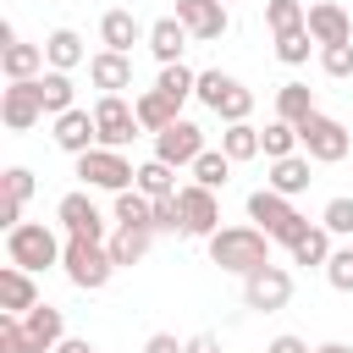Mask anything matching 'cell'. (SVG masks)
I'll list each match as a JSON object with an SVG mask.
<instances>
[{
  "instance_id": "13",
  "label": "cell",
  "mask_w": 353,
  "mask_h": 353,
  "mask_svg": "<svg viewBox=\"0 0 353 353\" xmlns=\"http://www.w3.org/2000/svg\"><path fill=\"white\" fill-rule=\"evenodd\" d=\"M55 221L66 226V237H105V215H99V204L88 199V193H66L61 204H55Z\"/></svg>"
},
{
  "instance_id": "47",
  "label": "cell",
  "mask_w": 353,
  "mask_h": 353,
  "mask_svg": "<svg viewBox=\"0 0 353 353\" xmlns=\"http://www.w3.org/2000/svg\"><path fill=\"white\" fill-rule=\"evenodd\" d=\"M188 353H221V336L199 331V336H188Z\"/></svg>"
},
{
  "instance_id": "28",
  "label": "cell",
  "mask_w": 353,
  "mask_h": 353,
  "mask_svg": "<svg viewBox=\"0 0 353 353\" xmlns=\"http://www.w3.org/2000/svg\"><path fill=\"white\" fill-rule=\"evenodd\" d=\"M232 165H237V160H232L226 149H204V154H199V160H193L188 171H193V182H204V188H226Z\"/></svg>"
},
{
  "instance_id": "3",
  "label": "cell",
  "mask_w": 353,
  "mask_h": 353,
  "mask_svg": "<svg viewBox=\"0 0 353 353\" xmlns=\"http://www.w3.org/2000/svg\"><path fill=\"white\" fill-rule=\"evenodd\" d=\"M61 254H66V243L44 221H22V226L6 232V259L22 265V270H50V265H61Z\"/></svg>"
},
{
  "instance_id": "42",
  "label": "cell",
  "mask_w": 353,
  "mask_h": 353,
  "mask_svg": "<svg viewBox=\"0 0 353 353\" xmlns=\"http://www.w3.org/2000/svg\"><path fill=\"white\" fill-rule=\"evenodd\" d=\"M325 281H331L336 292H353V248H331V259H325Z\"/></svg>"
},
{
  "instance_id": "1",
  "label": "cell",
  "mask_w": 353,
  "mask_h": 353,
  "mask_svg": "<svg viewBox=\"0 0 353 353\" xmlns=\"http://www.w3.org/2000/svg\"><path fill=\"white\" fill-rule=\"evenodd\" d=\"M210 259L221 270H232V276H248V270L270 265V232H259V226H221L210 237Z\"/></svg>"
},
{
  "instance_id": "34",
  "label": "cell",
  "mask_w": 353,
  "mask_h": 353,
  "mask_svg": "<svg viewBox=\"0 0 353 353\" xmlns=\"http://www.w3.org/2000/svg\"><path fill=\"white\" fill-rule=\"evenodd\" d=\"M193 83H199V72H188L182 61H171V66H160V83H154V88L171 94L176 105H188V99H193Z\"/></svg>"
},
{
  "instance_id": "4",
  "label": "cell",
  "mask_w": 353,
  "mask_h": 353,
  "mask_svg": "<svg viewBox=\"0 0 353 353\" xmlns=\"http://www.w3.org/2000/svg\"><path fill=\"white\" fill-rule=\"evenodd\" d=\"M61 265H66V281H72V287H83V292H99V287L116 276L110 248H105V243H94V237H66Z\"/></svg>"
},
{
  "instance_id": "35",
  "label": "cell",
  "mask_w": 353,
  "mask_h": 353,
  "mask_svg": "<svg viewBox=\"0 0 353 353\" xmlns=\"http://www.w3.org/2000/svg\"><path fill=\"white\" fill-rule=\"evenodd\" d=\"M248 110H254V94L232 77V83H226V94H221V105H215V116H221V121H248Z\"/></svg>"
},
{
  "instance_id": "32",
  "label": "cell",
  "mask_w": 353,
  "mask_h": 353,
  "mask_svg": "<svg viewBox=\"0 0 353 353\" xmlns=\"http://www.w3.org/2000/svg\"><path fill=\"white\" fill-rule=\"evenodd\" d=\"M221 149H226L232 160H254V154H265V149H259V127H248V121H226Z\"/></svg>"
},
{
  "instance_id": "10",
  "label": "cell",
  "mask_w": 353,
  "mask_h": 353,
  "mask_svg": "<svg viewBox=\"0 0 353 353\" xmlns=\"http://www.w3.org/2000/svg\"><path fill=\"white\" fill-rule=\"evenodd\" d=\"M0 116L11 132H28L39 116H44V99H39V77H22V83H6L0 94Z\"/></svg>"
},
{
  "instance_id": "21",
  "label": "cell",
  "mask_w": 353,
  "mask_h": 353,
  "mask_svg": "<svg viewBox=\"0 0 353 353\" xmlns=\"http://www.w3.org/2000/svg\"><path fill=\"white\" fill-rule=\"evenodd\" d=\"M132 110H138V127H143V132H165V127L182 116V105H176L171 94H160V88H143V94L132 99Z\"/></svg>"
},
{
  "instance_id": "16",
  "label": "cell",
  "mask_w": 353,
  "mask_h": 353,
  "mask_svg": "<svg viewBox=\"0 0 353 353\" xmlns=\"http://www.w3.org/2000/svg\"><path fill=\"white\" fill-rule=\"evenodd\" d=\"M33 303H39L33 270H22V265H6V270H0V314H28Z\"/></svg>"
},
{
  "instance_id": "27",
  "label": "cell",
  "mask_w": 353,
  "mask_h": 353,
  "mask_svg": "<svg viewBox=\"0 0 353 353\" xmlns=\"http://www.w3.org/2000/svg\"><path fill=\"white\" fill-rule=\"evenodd\" d=\"M39 99H44V116H61V110H72V77L66 72H39Z\"/></svg>"
},
{
  "instance_id": "36",
  "label": "cell",
  "mask_w": 353,
  "mask_h": 353,
  "mask_svg": "<svg viewBox=\"0 0 353 353\" xmlns=\"http://www.w3.org/2000/svg\"><path fill=\"white\" fill-rule=\"evenodd\" d=\"M303 6L298 0H265V22H270V33H292V28H303Z\"/></svg>"
},
{
  "instance_id": "20",
  "label": "cell",
  "mask_w": 353,
  "mask_h": 353,
  "mask_svg": "<svg viewBox=\"0 0 353 353\" xmlns=\"http://www.w3.org/2000/svg\"><path fill=\"white\" fill-rule=\"evenodd\" d=\"M99 39H105V50H121V55H127L138 39H149V28H143L132 11H121V6H116V11H105V17H99Z\"/></svg>"
},
{
  "instance_id": "23",
  "label": "cell",
  "mask_w": 353,
  "mask_h": 353,
  "mask_svg": "<svg viewBox=\"0 0 353 353\" xmlns=\"http://www.w3.org/2000/svg\"><path fill=\"white\" fill-rule=\"evenodd\" d=\"M309 182H314V176H309V154H287V160H270V182H265V188H276V193L298 199Z\"/></svg>"
},
{
  "instance_id": "17",
  "label": "cell",
  "mask_w": 353,
  "mask_h": 353,
  "mask_svg": "<svg viewBox=\"0 0 353 353\" xmlns=\"http://www.w3.org/2000/svg\"><path fill=\"white\" fill-rule=\"evenodd\" d=\"M188 28H182V17H160V22H149V50H154V61L160 66H171V61H182V50H188Z\"/></svg>"
},
{
  "instance_id": "15",
  "label": "cell",
  "mask_w": 353,
  "mask_h": 353,
  "mask_svg": "<svg viewBox=\"0 0 353 353\" xmlns=\"http://www.w3.org/2000/svg\"><path fill=\"white\" fill-rule=\"evenodd\" d=\"M303 28L314 33V44H347L353 39V22H347V11L336 0H314L309 17H303Z\"/></svg>"
},
{
  "instance_id": "8",
  "label": "cell",
  "mask_w": 353,
  "mask_h": 353,
  "mask_svg": "<svg viewBox=\"0 0 353 353\" xmlns=\"http://www.w3.org/2000/svg\"><path fill=\"white\" fill-rule=\"evenodd\" d=\"M243 298H248V309L276 314V309H287V298H292V276H287L281 265H259V270L243 276Z\"/></svg>"
},
{
  "instance_id": "12",
  "label": "cell",
  "mask_w": 353,
  "mask_h": 353,
  "mask_svg": "<svg viewBox=\"0 0 353 353\" xmlns=\"http://www.w3.org/2000/svg\"><path fill=\"white\" fill-rule=\"evenodd\" d=\"M50 138H55V149H66L72 160H77V154H88V149L99 143L94 110H77V105H72V110H61V116H55V132H50Z\"/></svg>"
},
{
  "instance_id": "14",
  "label": "cell",
  "mask_w": 353,
  "mask_h": 353,
  "mask_svg": "<svg viewBox=\"0 0 353 353\" xmlns=\"http://www.w3.org/2000/svg\"><path fill=\"white\" fill-rule=\"evenodd\" d=\"M176 17H182V28H188L199 44H210V39H221V33L232 28V17H226L221 0H176Z\"/></svg>"
},
{
  "instance_id": "45",
  "label": "cell",
  "mask_w": 353,
  "mask_h": 353,
  "mask_svg": "<svg viewBox=\"0 0 353 353\" xmlns=\"http://www.w3.org/2000/svg\"><path fill=\"white\" fill-rule=\"evenodd\" d=\"M143 353H188V342H176L171 331H154V336L143 342Z\"/></svg>"
},
{
  "instance_id": "40",
  "label": "cell",
  "mask_w": 353,
  "mask_h": 353,
  "mask_svg": "<svg viewBox=\"0 0 353 353\" xmlns=\"http://www.w3.org/2000/svg\"><path fill=\"white\" fill-rule=\"evenodd\" d=\"M320 226L331 232V237H353V199L342 193V199H331L325 204V215H320Z\"/></svg>"
},
{
  "instance_id": "22",
  "label": "cell",
  "mask_w": 353,
  "mask_h": 353,
  "mask_svg": "<svg viewBox=\"0 0 353 353\" xmlns=\"http://www.w3.org/2000/svg\"><path fill=\"white\" fill-rule=\"evenodd\" d=\"M0 72H6V83H22V77H39L44 72V44H6L0 50Z\"/></svg>"
},
{
  "instance_id": "46",
  "label": "cell",
  "mask_w": 353,
  "mask_h": 353,
  "mask_svg": "<svg viewBox=\"0 0 353 353\" xmlns=\"http://www.w3.org/2000/svg\"><path fill=\"white\" fill-rule=\"evenodd\" d=\"M265 353H314V347H309L303 336H292V331H281V336H276V342H270Z\"/></svg>"
},
{
  "instance_id": "5",
  "label": "cell",
  "mask_w": 353,
  "mask_h": 353,
  "mask_svg": "<svg viewBox=\"0 0 353 353\" xmlns=\"http://www.w3.org/2000/svg\"><path fill=\"white\" fill-rule=\"evenodd\" d=\"M298 143H303V154H309V160H320V165H336V160H347V149H353V132H347L336 116L314 110V116H303V121H298Z\"/></svg>"
},
{
  "instance_id": "41",
  "label": "cell",
  "mask_w": 353,
  "mask_h": 353,
  "mask_svg": "<svg viewBox=\"0 0 353 353\" xmlns=\"http://www.w3.org/2000/svg\"><path fill=\"white\" fill-rule=\"evenodd\" d=\"M320 66H325V77H353V39L347 44H320Z\"/></svg>"
},
{
  "instance_id": "31",
  "label": "cell",
  "mask_w": 353,
  "mask_h": 353,
  "mask_svg": "<svg viewBox=\"0 0 353 353\" xmlns=\"http://www.w3.org/2000/svg\"><path fill=\"white\" fill-rule=\"evenodd\" d=\"M259 149H265V160H287V154H298V127L276 116V121L259 132Z\"/></svg>"
},
{
  "instance_id": "44",
  "label": "cell",
  "mask_w": 353,
  "mask_h": 353,
  "mask_svg": "<svg viewBox=\"0 0 353 353\" xmlns=\"http://www.w3.org/2000/svg\"><path fill=\"white\" fill-rule=\"evenodd\" d=\"M6 199H17V204L33 199V171H28V165H11V171H6Z\"/></svg>"
},
{
  "instance_id": "33",
  "label": "cell",
  "mask_w": 353,
  "mask_h": 353,
  "mask_svg": "<svg viewBox=\"0 0 353 353\" xmlns=\"http://www.w3.org/2000/svg\"><path fill=\"white\" fill-rule=\"evenodd\" d=\"M325 259H331V232L325 226H309L292 243V265H325Z\"/></svg>"
},
{
  "instance_id": "9",
  "label": "cell",
  "mask_w": 353,
  "mask_h": 353,
  "mask_svg": "<svg viewBox=\"0 0 353 353\" xmlns=\"http://www.w3.org/2000/svg\"><path fill=\"white\" fill-rule=\"evenodd\" d=\"M199 154H204V127H199V121L176 116L165 132H154V160H165V165H193Z\"/></svg>"
},
{
  "instance_id": "6",
  "label": "cell",
  "mask_w": 353,
  "mask_h": 353,
  "mask_svg": "<svg viewBox=\"0 0 353 353\" xmlns=\"http://www.w3.org/2000/svg\"><path fill=\"white\" fill-rule=\"evenodd\" d=\"M77 176L88 188H105V193H127L138 182V171L127 165V154L121 149H105V143H94L88 154H77Z\"/></svg>"
},
{
  "instance_id": "26",
  "label": "cell",
  "mask_w": 353,
  "mask_h": 353,
  "mask_svg": "<svg viewBox=\"0 0 353 353\" xmlns=\"http://www.w3.org/2000/svg\"><path fill=\"white\" fill-rule=\"evenodd\" d=\"M276 116L281 121H303V116H314V94H309V83H281L276 88Z\"/></svg>"
},
{
  "instance_id": "49",
  "label": "cell",
  "mask_w": 353,
  "mask_h": 353,
  "mask_svg": "<svg viewBox=\"0 0 353 353\" xmlns=\"http://www.w3.org/2000/svg\"><path fill=\"white\" fill-rule=\"evenodd\" d=\"M314 353H353L347 342H325V347H314Z\"/></svg>"
},
{
  "instance_id": "25",
  "label": "cell",
  "mask_w": 353,
  "mask_h": 353,
  "mask_svg": "<svg viewBox=\"0 0 353 353\" xmlns=\"http://www.w3.org/2000/svg\"><path fill=\"white\" fill-rule=\"evenodd\" d=\"M44 61H50L55 72H72V66H83V39H77L72 28H55V33L44 39Z\"/></svg>"
},
{
  "instance_id": "29",
  "label": "cell",
  "mask_w": 353,
  "mask_h": 353,
  "mask_svg": "<svg viewBox=\"0 0 353 353\" xmlns=\"http://www.w3.org/2000/svg\"><path fill=\"white\" fill-rule=\"evenodd\" d=\"M132 188L149 193V199H165V193H176V165H165V160H143Z\"/></svg>"
},
{
  "instance_id": "19",
  "label": "cell",
  "mask_w": 353,
  "mask_h": 353,
  "mask_svg": "<svg viewBox=\"0 0 353 353\" xmlns=\"http://www.w3.org/2000/svg\"><path fill=\"white\" fill-rule=\"evenodd\" d=\"M22 325H28V336H33L39 353H55V347L66 342V320H61V309H50V303H33V309L22 314Z\"/></svg>"
},
{
  "instance_id": "2",
  "label": "cell",
  "mask_w": 353,
  "mask_h": 353,
  "mask_svg": "<svg viewBox=\"0 0 353 353\" xmlns=\"http://www.w3.org/2000/svg\"><path fill=\"white\" fill-rule=\"evenodd\" d=\"M248 221L259 226V232H270V243H298L303 232H309V221L292 210V199L287 193H276V188H259V193H248Z\"/></svg>"
},
{
  "instance_id": "39",
  "label": "cell",
  "mask_w": 353,
  "mask_h": 353,
  "mask_svg": "<svg viewBox=\"0 0 353 353\" xmlns=\"http://www.w3.org/2000/svg\"><path fill=\"white\" fill-rule=\"evenodd\" d=\"M182 193V188H176ZM176 193H165V199H154V232H182L188 237V221H182V199Z\"/></svg>"
},
{
  "instance_id": "43",
  "label": "cell",
  "mask_w": 353,
  "mask_h": 353,
  "mask_svg": "<svg viewBox=\"0 0 353 353\" xmlns=\"http://www.w3.org/2000/svg\"><path fill=\"white\" fill-rule=\"evenodd\" d=\"M226 83H232L226 72H199V83H193V99L215 110V105H221V94H226Z\"/></svg>"
},
{
  "instance_id": "11",
  "label": "cell",
  "mask_w": 353,
  "mask_h": 353,
  "mask_svg": "<svg viewBox=\"0 0 353 353\" xmlns=\"http://www.w3.org/2000/svg\"><path fill=\"white\" fill-rule=\"evenodd\" d=\"M176 199H182L188 237H215V232H221V204H215V188H204V182H188Z\"/></svg>"
},
{
  "instance_id": "30",
  "label": "cell",
  "mask_w": 353,
  "mask_h": 353,
  "mask_svg": "<svg viewBox=\"0 0 353 353\" xmlns=\"http://www.w3.org/2000/svg\"><path fill=\"white\" fill-rule=\"evenodd\" d=\"M116 226H154V199L138 188L116 193Z\"/></svg>"
},
{
  "instance_id": "24",
  "label": "cell",
  "mask_w": 353,
  "mask_h": 353,
  "mask_svg": "<svg viewBox=\"0 0 353 353\" xmlns=\"http://www.w3.org/2000/svg\"><path fill=\"white\" fill-rule=\"evenodd\" d=\"M149 237H154V226H116V237L105 243L110 259H116V270H121V265H138V259L149 254Z\"/></svg>"
},
{
  "instance_id": "48",
  "label": "cell",
  "mask_w": 353,
  "mask_h": 353,
  "mask_svg": "<svg viewBox=\"0 0 353 353\" xmlns=\"http://www.w3.org/2000/svg\"><path fill=\"white\" fill-rule=\"evenodd\" d=\"M55 353H99V347H94V342H83V336H66Z\"/></svg>"
},
{
  "instance_id": "37",
  "label": "cell",
  "mask_w": 353,
  "mask_h": 353,
  "mask_svg": "<svg viewBox=\"0 0 353 353\" xmlns=\"http://www.w3.org/2000/svg\"><path fill=\"white\" fill-rule=\"evenodd\" d=\"M309 44H314V33H309V28H292V33H276V55H281L287 66H303V61H309Z\"/></svg>"
},
{
  "instance_id": "7",
  "label": "cell",
  "mask_w": 353,
  "mask_h": 353,
  "mask_svg": "<svg viewBox=\"0 0 353 353\" xmlns=\"http://www.w3.org/2000/svg\"><path fill=\"white\" fill-rule=\"evenodd\" d=\"M94 127H99V143H105V149H121V143H132V138L143 132V127H138V110H132L121 94H99Z\"/></svg>"
},
{
  "instance_id": "18",
  "label": "cell",
  "mask_w": 353,
  "mask_h": 353,
  "mask_svg": "<svg viewBox=\"0 0 353 353\" xmlns=\"http://www.w3.org/2000/svg\"><path fill=\"white\" fill-rule=\"evenodd\" d=\"M88 77H94L99 94H121V88H132V61H127L121 50H99V55L88 61Z\"/></svg>"
},
{
  "instance_id": "38",
  "label": "cell",
  "mask_w": 353,
  "mask_h": 353,
  "mask_svg": "<svg viewBox=\"0 0 353 353\" xmlns=\"http://www.w3.org/2000/svg\"><path fill=\"white\" fill-rule=\"evenodd\" d=\"M0 353H39L28 325H22V314H0Z\"/></svg>"
}]
</instances>
